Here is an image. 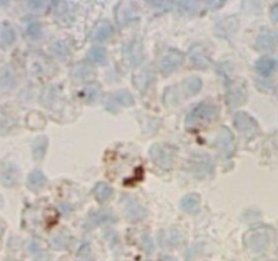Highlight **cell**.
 Masks as SVG:
<instances>
[{"instance_id": "1", "label": "cell", "mask_w": 278, "mask_h": 261, "mask_svg": "<svg viewBox=\"0 0 278 261\" xmlns=\"http://www.w3.org/2000/svg\"><path fill=\"white\" fill-rule=\"evenodd\" d=\"M217 117H219V107L215 105L207 102L199 103L198 106L194 107L190 112V115L187 116L186 127L196 128L207 125V124L213 123Z\"/></svg>"}, {"instance_id": "2", "label": "cell", "mask_w": 278, "mask_h": 261, "mask_svg": "<svg viewBox=\"0 0 278 261\" xmlns=\"http://www.w3.org/2000/svg\"><path fill=\"white\" fill-rule=\"evenodd\" d=\"M149 155H150L151 161L154 162L155 166L168 171L171 170L172 166H173L176 151L173 147L167 144V143H157V144H153L150 147Z\"/></svg>"}, {"instance_id": "3", "label": "cell", "mask_w": 278, "mask_h": 261, "mask_svg": "<svg viewBox=\"0 0 278 261\" xmlns=\"http://www.w3.org/2000/svg\"><path fill=\"white\" fill-rule=\"evenodd\" d=\"M233 124L234 127L237 128L239 132L248 139L255 138L259 132L258 123L250 115H247L246 112H237L234 115Z\"/></svg>"}, {"instance_id": "4", "label": "cell", "mask_w": 278, "mask_h": 261, "mask_svg": "<svg viewBox=\"0 0 278 261\" xmlns=\"http://www.w3.org/2000/svg\"><path fill=\"white\" fill-rule=\"evenodd\" d=\"M270 244V234L266 230H251L246 235V245L251 252L261 253Z\"/></svg>"}, {"instance_id": "5", "label": "cell", "mask_w": 278, "mask_h": 261, "mask_svg": "<svg viewBox=\"0 0 278 261\" xmlns=\"http://www.w3.org/2000/svg\"><path fill=\"white\" fill-rule=\"evenodd\" d=\"M184 63L183 53L177 51H171L163 56V59L160 60V70L163 74L168 75L171 72L176 71L177 68Z\"/></svg>"}, {"instance_id": "6", "label": "cell", "mask_w": 278, "mask_h": 261, "mask_svg": "<svg viewBox=\"0 0 278 261\" xmlns=\"http://www.w3.org/2000/svg\"><path fill=\"white\" fill-rule=\"evenodd\" d=\"M134 105V97L131 93H128L126 90H119L109 95V98L105 101V106L108 111H112V107L116 106H124L130 107Z\"/></svg>"}, {"instance_id": "7", "label": "cell", "mask_w": 278, "mask_h": 261, "mask_svg": "<svg viewBox=\"0 0 278 261\" xmlns=\"http://www.w3.org/2000/svg\"><path fill=\"white\" fill-rule=\"evenodd\" d=\"M277 34L273 30H270V29H262V32L259 33V36L256 37L255 47L261 52H270L277 45Z\"/></svg>"}, {"instance_id": "8", "label": "cell", "mask_w": 278, "mask_h": 261, "mask_svg": "<svg viewBox=\"0 0 278 261\" xmlns=\"http://www.w3.org/2000/svg\"><path fill=\"white\" fill-rule=\"evenodd\" d=\"M124 214L128 221H141L146 216V210L143 208L135 199L126 198L123 202Z\"/></svg>"}, {"instance_id": "9", "label": "cell", "mask_w": 278, "mask_h": 261, "mask_svg": "<svg viewBox=\"0 0 278 261\" xmlns=\"http://www.w3.org/2000/svg\"><path fill=\"white\" fill-rule=\"evenodd\" d=\"M217 146L227 155H231L234 151V138L228 128H220L219 134H217Z\"/></svg>"}, {"instance_id": "10", "label": "cell", "mask_w": 278, "mask_h": 261, "mask_svg": "<svg viewBox=\"0 0 278 261\" xmlns=\"http://www.w3.org/2000/svg\"><path fill=\"white\" fill-rule=\"evenodd\" d=\"M0 177H2L3 185L6 186L16 185V182L19 180V169L11 162L4 163L3 166H2V171H0Z\"/></svg>"}, {"instance_id": "11", "label": "cell", "mask_w": 278, "mask_h": 261, "mask_svg": "<svg viewBox=\"0 0 278 261\" xmlns=\"http://www.w3.org/2000/svg\"><path fill=\"white\" fill-rule=\"evenodd\" d=\"M180 207L186 214H196L201 208V196L198 193L186 194L180 202Z\"/></svg>"}, {"instance_id": "12", "label": "cell", "mask_w": 278, "mask_h": 261, "mask_svg": "<svg viewBox=\"0 0 278 261\" xmlns=\"http://www.w3.org/2000/svg\"><path fill=\"white\" fill-rule=\"evenodd\" d=\"M113 34V28L108 20H100L92 32V38L94 41H105Z\"/></svg>"}, {"instance_id": "13", "label": "cell", "mask_w": 278, "mask_h": 261, "mask_svg": "<svg viewBox=\"0 0 278 261\" xmlns=\"http://www.w3.org/2000/svg\"><path fill=\"white\" fill-rule=\"evenodd\" d=\"M255 68H256V72H258L261 76H270L273 72L275 71V68H277V63H275L274 59H271V57H261V59L256 61L255 64Z\"/></svg>"}, {"instance_id": "14", "label": "cell", "mask_w": 278, "mask_h": 261, "mask_svg": "<svg viewBox=\"0 0 278 261\" xmlns=\"http://www.w3.org/2000/svg\"><path fill=\"white\" fill-rule=\"evenodd\" d=\"M246 98L247 93L244 86H232L227 97V101L231 106H239L246 101Z\"/></svg>"}, {"instance_id": "15", "label": "cell", "mask_w": 278, "mask_h": 261, "mask_svg": "<svg viewBox=\"0 0 278 261\" xmlns=\"http://www.w3.org/2000/svg\"><path fill=\"white\" fill-rule=\"evenodd\" d=\"M47 184V177L41 170H33L28 176V188L32 190L43 189Z\"/></svg>"}, {"instance_id": "16", "label": "cell", "mask_w": 278, "mask_h": 261, "mask_svg": "<svg viewBox=\"0 0 278 261\" xmlns=\"http://www.w3.org/2000/svg\"><path fill=\"white\" fill-rule=\"evenodd\" d=\"M94 198L98 200L100 203H105L108 200H111L112 194H113V189L111 186L105 184V182H98L97 185L94 186Z\"/></svg>"}, {"instance_id": "17", "label": "cell", "mask_w": 278, "mask_h": 261, "mask_svg": "<svg viewBox=\"0 0 278 261\" xmlns=\"http://www.w3.org/2000/svg\"><path fill=\"white\" fill-rule=\"evenodd\" d=\"M32 150H33V158L36 159V161H41V159L45 157V154H47L48 139L45 138V136L37 138L36 140L33 142Z\"/></svg>"}, {"instance_id": "18", "label": "cell", "mask_w": 278, "mask_h": 261, "mask_svg": "<svg viewBox=\"0 0 278 261\" xmlns=\"http://www.w3.org/2000/svg\"><path fill=\"white\" fill-rule=\"evenodd\" d=\"M132 6H134V4H132L131 2H130V3L127 2V8H123L122 3L119 4V7L116 8V19H117V22H119L120 25H124L134 16V8H130L132 7Z\"/></svg>"}, {"instance_id": "19", "label": "cell", "mask_w": 278, "mask_h": 261, "mask_svg": "<svg viewBox=\"0 0 278 261\" xmlns=\"http://www.w3.org/2000/svg\"><path fill=\"white\" fill-rule=\"evenodd\" d=\"M183 86L188 94H196V93H199V91L202 90L203 82L201 78H198V76H188V78L184 79Z\"/></svg>"}, {"instance_id": "20", "label": "cell", "mask_w": 278, "mask_h": 261, "mask_svg": "<svg viewBox=\"0 0 278 261\" xmlns=\"http://www.w3.org/2000/svg\"><path fill=\"white\" fill-rule=\"evenodd\" d=\"M72 75L75 76L76 79L89 80L94 76V70L88 64H78L75 70L72 71Z\"/></svg>"}, {"instance_id": "21", "label": "cell", "mask_w": 278, "mask_h": 261, "mask_svg": "<svg viewBox=\"0 0 278 261\" xmlns=\"http://www.w3.org/2000/svg\"><path fill=\"white\" fill-rule=\"evenodd\" d=\"M191 60H192V63L195 64V67L198 68H207L209 67V59H207V56L203 53V52H196V48H194L190 53Z\"/></svg>"}, {"instance_id": "22", "label": "cell", "mask_w": 278, "mask_h": 261, "mask_svg": "<svg viewBox=\"0 0 278 261\" xmlns=\"http://www.w3.org/2000/svg\"><path fill=\"white\" fill-rule=\"evenodd\" d=\"M89 59L92 63L103 64L107 60V51L103 47H94L89 51Z\"/></svg>"}, {"instance_id": "23", "label": "cell", "mask_w": 278, "mask_h": 261, "mask_svg": "<svg viewBox=\"0 0 278 261\" xmlns=\"http://www.w3.org/2000/svg\"><path fill=\"white\" fill-rule=\"evenodd\" d=\"M14 86H15L14 74L10 70H3L0 72V87L4 89V90H8V89H12Z\"/></svg>"}, {"instance_id": "24", "label": "cell", "mask_w": 278, "mask_h": 261, "mask_svg": "<svg viewBox=\"0 0 278 261\" xmlns=\"http://www.w3.org/2000/svg\"><path fill=\"white\" fill-rule=\"evenodd\" d=\"M26 34L30 40L38 41L43 37V28L38 22H32L26 29Z\"/></svg>"}, {"instance_id": "25", "label": "cell", "mask_w": 278, "mask_h": 261, "mask_svg": "<svg viewBox=\"0 0 278 261\" xmlns=\"http://www.w3.org/2000/svg\"><path fill=\"white\" fill-rule=\"evenodd\" d=\"M0 37H2V41H3L6 45H11L14 41H15L16 36L15 32H14V29L10 26V25H3V28H2V33H0Z\"/></svg>"}, {"instance_id": "26", "label": "cell", "mask_w": 278, "mask_h": 261, "mask_svg": "<svg viewBox=\"0 0 278 261\" xmlns=\"http://www.w3.org/2000/svg\"><path fill=\"white\" fill-rule=\"evenodd\" d=\"M82 93H84V97H82V98H84L86 102H93V101H95V99L98 98L100 95L98 84H92V86L85 87L84 90H82Z\"/></svg>"}, {"instance_id": "27", "label": "cell", "mask_w": 278, "mask_h": 261, "mask_svg": "<svg viewBox=\"0 0 278 261\" xmlns=\"http://www.w3.org/2000/svg\"><path fill=\"white\" fill-rule=\"evenodd\" d=\"M68 244H70V237L63 233L59 234V235H56V237L53 238V241H52V245H53V248H55L56 250L66 249L68 246Z\"/></svg>"}, {"instance_id": "28", "label": "cell", "mask_w": 278, "mask_h": 261, "mask_svg": "<svg viewBox=\"0 0 278 261\" xmlns=\"http://www.w3.org/2000/svg\"><path fill=\"white\" fill-rule=\"evenodd\" d=\"M176 4L179 6L180 11L187 12V14H194L199 7V2H188V0H186V2H177Z\"/></svg>"}, {"instance_id": "29", "label": "cell", "mask_w": 278, "mask_h": 261, "mask_svg": "<svg viewBox=\"0 0 278 261\" xmlns=\"http://www.w3.org/2000/svg\"><path fill=\"white\" fill-rule=\"evenodd\" d=\"M47 4L45 2H29L28 7L32 8V11H41Z\"/></svg>"}, {"instance_id": "30", "label": "cell", "mask_w": 278, "mask_h": 261, "mask_svg": "<svg viewBox=\"0 0 278 261\" xmlns=\"http://www.w3.org/2000/svg\"><path fill=\"white\" fill-rule=\"evenodd\" d=\"M149 4L157 7V10H158V8H165V10H168V8L172 7L175 3H172V2H150Z\"/></svg>"}, {"instance_id": "31", "label": "cell", "mask_w": 278, "mask_h": 261, "mask_svg": "<svg viewBox=\"0 0 278 261\" xmlns=\"http://www.w3.org/2000/svg\"><path fill=\"white\" fill-rule=\"evenodd\" d=\"M206 4L209 7H211V10H214V8L217 10L219 7H223L225 2H206Z\"/></svg>"}, {"instance_id": "32", "label": "cell", "mask_w": 278, "mask_h": 261, "mask_svg": "<svg viewBox=\"0 0 278 261\" xmlns=\"http://www.w3.org/2000/svg\"><path fill=\"white\" fill-rule=\"evenodd\" d=\"M271 18H273V20H275V22H278V3H275L273 7H271Z\"/></svg>"}, {"instance_id": "33", "label": "cell", "mask_w": 278, "mask_h": 261, "mask_svg": "<svg viewBox=\"0 0 278 261\" xmlns=\"http://www.w3.org/2000/svg\"><path fill=\"white\" fill-rule=\"evenodd\" d=\"M4 230H6V225H4V222L0 219V242H2V238H3Z\"/></svg>"}]
</instances>
